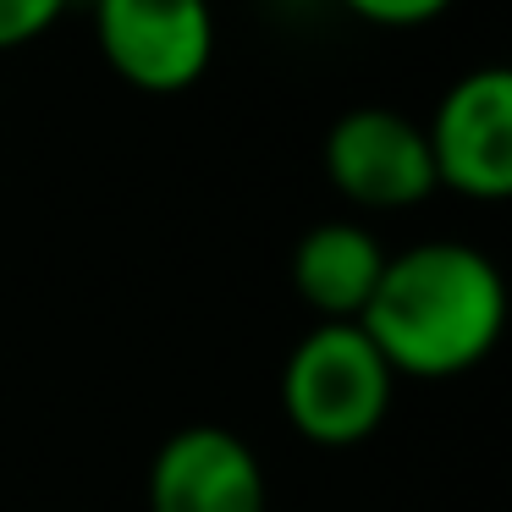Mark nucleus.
Wrapping results in <instances>:
<instances>
[{"mask_svg": "<svg viewBox=\"0 0 512 512\" xmlns=\"http://www.w3.org/2000/svg\"><path fill=\"white\" fill-rule=\"evenodd\" d=\"M397 380H452L485 364L507 325V281L496 259L463 237H430L386 254L358 314Z\"/></svg>", "mask_w": 512, "mask_h": 512, "instance_id": "f257e3e1", "label": "nucleus"}, {"mask_svg": "<svg viewBox=\"0 0 512 512\" xmlns=\"http://www.w3.org/2000/svg\"><path fill=\"white\" fill-rule=\"evenodd\" d=\"M397 375L358 320H320L281 364V413L314 446H364L386 424Z\"/></svg>", "mask_w": 512, "mask_h": 512, "instance_id": "f03ea898", "label": "nucleus"}, {"mask_svg": "<svg viewBox=\"0 0 512 512\" xmlns=\"http://www.w3.org/2000/svg\"><path fill=\"white\" fill-rule=\"evenodd\" d=\"M105 67L138 94H182L215 61L210 0H89Z\"/></svg>", "mask_w": 512, "mask_h": 512, "instance_id": "7ed1b4c3", "label": "nucleus"}, {"mask_svg": "<svg viewBox=\"0 0 512 512\" xmlns=\"http://www.w3.org/2000/svg\"><path fill=\"white\" fill-rule=\"evenodd\" d=\"M435 188L474 204H501L512 193V72L474 67L435 100L424 122Z\"/></svg>", "mask_w": 512, "mask_h": 512, "instance_id": "20e7f679", "label": "nucleus"}, {"mask_svg": "<svg viewBox=\"0 0 512 512\" xmlns=\"http://www.w3.org/2000/svg\"><path fill=\"white\" fill-rule=\"evenodd\" d=\"M320 160L331 188L364 215H397L435 193L424 122H413L408 111H391V105H358V111L336 116Z\"/></svg>", "mask_w": 512, "mask_h": 512, "instance_id": "39448f33", "label": "nucleus"}, {"mask_svg": "<svg viewBox=\"0 0 512 512\" xmlns=\"http://www.w3.org/2000/svg\"><path fill=\"white\" fill-rule=\"evenodd\" d=\"M149 512H270L259 452L226 424H182L149 457Z\"/></svg>", "mask_w": 512, "mask_h": 512, "instance_id": "423d86ee", "label": "nucleus"}, {"mask_svg": "<svg viewBox=\"0 0 512 512\" xmlns=\"http://www.w3.org/2000/svg\"><path fill=\"white\" fill-rule=\"evenodd\" d=\"M380 270H386V243L364 221H347V215L309 226L292 243V292L320 320H358Z\"/></svg>", "mask_w": 512, "mask_h": 512, "instance_id": "0eeeda50", "label": "nucleus"}, {"mask_svg": "<svg viewBox=\"0 0 512 512\" xmlns=\"http://www.w3.org/2000/svg\"><path fill=\"white\" fill-rule=\"evenodd\" d=\"M67 12H72V0H0V56L45 39Z\"/></svg>", "mask_w": 512, "mask_h": 512, "instance_id": "6e6552de", "label": "nucleus"}, {"mask_svg": "<svg viewBox=\"0 0 512 512\" xmlns=\"http://www.w3.org/2000/svg\"><path fill=\"white\" fill-rule=\"evenodd\" d=\"M342 6L353 17H364V23H375V28H424V23H435L452 0H342Z\"/></svg>", "mask_w": 512, "mask_h": 512, "instance_id": "1a4fd4ad", "label": "nucleus"}, {"mask_svg": "<svg viewBox=\"0 0 512 512\" xmlns=\"http://www.w3.org/2000/svg\"><path fill=\"white\" fill-rule=\"evenodd\" d=\"M276 6H314V0H276Z\"/></svg>", "mask_w": 512, "mask_h": 512, "instance_id": "9d476101", "label": "nucleus"}]
</instances>
